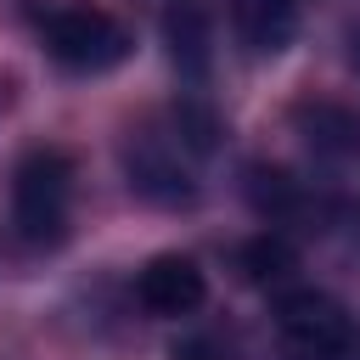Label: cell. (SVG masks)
<instances>
[{"instance_id": "1", "label": "cell", "mask_w": 360, "mask_h": 360, "mask_svg": "<svg viewBox=\"0 0 360 360\" xmlns=\"http://www.w3.org/2000/svg\"><path fill=\"white\" fill-rule=\"evenodd\" d=\"M73 219V158L62 146H39L11 174V225L34 248H56Z\"/></svg>"}, {"instance_id": "10", "label": "cell", "mask_w": 360, "mask_h": 360, "mask_svg": "<svg viewBox=\"0 0 360 360\" xmlns=\"http://www.w3.org/2000/svg\"><path fill=\"white\" fill-rule=\"evenodd\" d=\"M236 264H242V276H248V281L270 287V281H287V276L298 270V248H292L281 231H259L253 242H242Z\"/></svg>"}, {"instance_id": "11", "label": "cell", "mask_w": 360, "mask_h": 360, "mask_svg": "<svg viewBox=\"0 0 360 360\" xmlns=\"http://www.w3.org/2000/svg\"><path fill=\"white\" fill-rule=\"evenodd\" d=\"M354 68H360V34H354Z\"/></svg>"}, {"instance_id": "4", "label": "cell", "mask_w": 360, "mask_h": 360, "mask_svg": "<svg viewBox=\"0 0 360 360\" xmlns=\"http://www.w3.org/2000/svg\"><path fill=\"white\" fill-rule=\"evenodd\" d=\"M186 158H191V152H186L174 135L141 129V135L124 141V174H129V186H135L146 202H163V208H180V202L197 197V180H191Z\"/></svg>"}, {"instance_id": "2", "label": "cell", "mask_w": 360, "mask_h": 360, "mask_svg": "<svg viewBox=\"0 0 360 360\" xmlns=\"http://www.w3.org/2000/svg\"><path fill=\"white\" fill-rule=\"evenodd\" d=\"M276 349L281 360H360V321L332 292L298 287L276 298Z\"/></svg>"}, {"instance_id": "3", "label": "cell", "mask_w": 360, "mask_h": 360, "mask_svg": "<svg viewBox=\"0 0 360 360\" xmlns=\"http://www.w3.org/2000/svg\"><path fill=\"white\" fill-rule=\"evenodd\" d=\"M39 39L73 73H107V68L129 62V51H135V34L101 6H56L39 22Z\"/></svg>"}, {"instance_id": "5", "label": "cell", "mask_w": 360, "mask_h": 360, "mask_svg": "<svg viewBox=\"0 0 360 360\" xmlns=\"http://www.w3.org/2000/svg\"><path fill=\"white\" fill-rule=\"evenodd\" d=\"M202 298H208V276L191 253H158L135 276V304L158 321H180V315L202 309Z\"/></svg>"}, {"instance_id": "9", "label": "cell", "mask_w": 360, "mask_h": 360, "mask_svg": "<svg viewBox=\"0 0 360 360\" xmlns=\"http://www.w3.org/2000/svg\"><path fill=\"white\" fill-rule=\"evenodd\" d=\"M248 202L270 219V231L287 225V219H298V214H309V191L287 169H248Z\"/></svg>"}, {"instance_id": "8", "label": "cell", "mask_w": 360, "mask_h": 360, "mask_svg": "<svg viewBox=\"0 0 360 360\" xmlns=\"http://www.w3.org/2000/svg\"><path fill=\"white\" fill-rule=\"evenodd\" d=\"M292 129L304 135V146L315 158H354L360 152V112H349L338 101H298Z\"/></svg>"}, {"instance_id": "6", "label": "cell", "mask_w": 360, "mask_h": 360, "mask_svg": "<svg viewBox=\"0 0 360 360\" xmlns=\"http://www.w3.org/2000/svg\"><path fill=\"white\" fill-rule=\"evenodd\" d=\"M163 45H169V62L180 68V79L202 84L208 68H214V17L202 0H169L163 6Z\"/></svg>"}, {"instance_id": "7", "label": "cell", "mask_w": 360, "mask_h": 360, "mask_svg": "<svg viewBox=\"0 0 360 360\" xmlns=\"http://www.w3.org/2000/svg\"><path fill=\"white\" fill-rule=\"evenodd\" d=\"M298 6L304 0H231V28L253 56H276L298 34Z\"/></svg>"}]
</instances>
